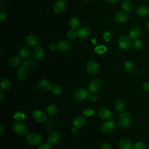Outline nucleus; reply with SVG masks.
Segmentation results:
<instances>
[{"instance_id":"nucleus-1","label":"nucleus","mask_w":149,"mask_h":149,"mask_svg":"<svg viewBox=\"0 0 149 149\" xmlns=\"http://www.w3.org/2000/svg\"><path fill=\"white\" fill-rule=\"evenodd\" d=\"M132 118L129 113L123 112L119 116L118 124L122 129H126L129 127L131 124Z\"/></svg>"},{"instance_id":"nucleus-2","label":"nucleus","mask_w":149,"mask_h":149,"mask_svg":"<svg viewBox=\"0 0 149 149\" xmlns=\"http://www.w3.org/2000/svg\"><path fill=\"white\" fill-rule=\"evenodd\" d=\"M27 143L31 146H38L42 141V137L40 134L37 133L33 132L28 134L26 136Z\"/></svg>"},{"instance_id":"nucleus-3","label":"nucleus","mask_w":149,"mask_h":149,"mask_svg":"<svg viewBox=\"0 0 149 149\" xmlns=\"http://www.w3.org/2000/svg\"><path fill=\"white\" fill-rule=\"evenodd\" d=\"M118 44L120 49L127 51L131 48L132 42L130 38L127 36H121L118 40Z\"/></svg>"},{"instance_id":"nucleus-4","label":"nucleus","mask_w":149,"mask_h":149,"mask_svg":"<svg viewBox=\"0 0 149 149\" xmlns=\"http://www.w3.org/2000/svg\"><path fill=\"white\" fill-rule=\"evenodd\" d=\"M89 95V91L86 88H80L77 89L73 94V98L76 101L83 102L85 101Z\"/></svg>"},{"instance_id":"nucleus-5","label":"nucleus","mask_w":149,"mask_h":149,"mask_svg":"<svg viewBox=\"0 0 149 149\" xmlns=\"http://www.w3.org/2000/svg\"><path fill=\"white\" fill-rule=\"evenodd\" d=\"M12 129L16 134L19 135H24L28 132L27 126L20 122L14 123L12 126Z\"/></svg>"},{"instance_id":"nucleus-6","label":"nucleus","mask_w":149,"mask_h":149,"mask_svg":"<svg viewBox=\"0 0 149 149\" xmlns=\"http://www.w3.org/2000/svg\"><path fill=\"white\" fill-rule=\"evenodd\" d=\"M101 86V81L98 78L93 79L88 84V91L92 94L97 93Z\"/></svg>"},{"instance_id":"nucleus-7","label":"nucleus","mask_w":149,"mask_h":149,"mask_svg":"<svg viewBox=\"0 0 149 149\" xmlns=\"http://www.w3.org/2000/svg\"><path fill=\"white\" fill-rule=\"evenodd\" d=\"M115 127V123L112 120H107L101 126V130L104 133L112 132Z\"/></svg>"},{"instance_id":"nucleus-8","label":"nucleus","mask_w":149,"mask_h":149,"mask_svg":"<svg viewBox=\"0 0 149 149\" xmlns=\"http://www.w3.org/2000/svg\"><path fill=\"white\" fill-rule=\"evenodd\" d=\"M32 116L35 120L40 123L45 122L47 119V115L44 112L38 109H36L33 111Z\"/></svg>"},{"instance_id":"nucleus-9","label":"nucleus","mask_w":149,"mask_h":149,"mask_svg":"<svg viewBox=\"0 0 149 149\" xmlns=\"http://www.w3.org/2000/svg\"><path fill=\"white\" fill-rule=\"evenodd\" d=\"M86 69L87 72L90 74L94 75L97 74V72H98V70H99L98 64L94 61H91L87 63Z\"/></svg>"},{"instance_id":"nucleus-10","label":"nucleus","mask_w":149,"mask_h":149,"mask_svg":"<svg viewBox=\"0 0 149 149\" xmlns=\"http://www.w3.org/2000/svg\"><path fill=\"white\" fill-rule=\"evenodd\" d=\"M98 114L103 120H109L112 117L111 112L106 107H101L98 111Z\"/></svg>"},{"instance_id":"nucleus-11","label":"nucleus","mask_w":149,"mask_h":149,"mask_svg":"<svg viewBox=\"0 0 149 149\" xmlns=\"http://www.w3.org/2000/svg\"><path fill=\"white\" fill-rule=\"evenodd\" d=\"M61 139V136L59 132H53L48 136L47 141L50 145H55L60 141Z\"/></svg>"},{"instance_id":"nucleus-12","label":"nucleus","mask_w":149,"mask_h":149,"mask_svg":"<svg viewBox=\"0 0 149 149\" xmlns=\"http://www.w3.org/2000/svg\"><path fill=\"white\" fill-rule=\"evenodd\" d=\"M38 88L41 91H47L50 90L51 87V84L48 80L42 79L38 81L37 84Z\"/></svg>"},{"instance_id":"nucleus-13","label":"nucleus","mask_w":149,"mask_h":149,"mask_svg":"<svg viewBox=\"0 0 149 149\" xmlns=\"http://www.w3.org/2000/svg\"><path fill=\"white\" fill-rule=\"evenodd\" d=\"M129 16L125 12H119L115 13L113 19L114 20L118 23H123L128 19Z\"/></svg>"},{"instance_id":"nucleus-14","label":"nucleus","mask_w":149,"mask_h":149,"mask_svg":"<svg viewBox=\"0 0 149 149\" xmlns=\"http://www.w3.org/2000/svg\"><path fill=\"white\" fill-rule=\"evenodd\" d=\"M66 8V3L62 0L57 1L54 5V11L56 14H60L63 12Z\"/></svg>"},{"instance_id":"nucleus-15","label":"nucleus","mask_w":149,"mask_h":149,"mask_svg":"<svg viewBox=\"0 0 149 149\" xmlns=\"http://www.w3.org/2000/svg\"><path fill=\"white\" fill-rule=\"evenodd\" d=\"M77 32L78 36L82 39H86L89 37L91 34L90 29L87 27H82L79 28Z\"/></svg>"},{"instance_id":"nucleus-16","label":"nucleus","mask_w":149,"mask_h":149,"mask_svg":"<svg viewBox=\"0 0 149 149\" xmlns=\"http://www.w3.org/2000/svg\"><path fill=\"white\" fill-rule=\"evenodd\" d=\"M44 55V52L42 48L40 45H37L33 52V58L36 60L40 61L42 59Z\"/></svg>"},{"instance_id":"nucleus-17","label":"nucleus","mask_w":149,"mask_h":149,"mask_svg":"<svg viewBox=\"0 0 149 149\" xmlns=\"http://www.w3.org/2000/svg\"><path fill=\"white\" fill-rule=\"evenodd\" d=\"M57 49L62 52H66L69 51L71 48L70 42L66 40H61L57 44Z\"/></svg>"},{"instance_id":"nucleus-18","label":"nucleus","mask_w":149,"mask_h":149,"mask_svg":"<svg viewBox=\"0 0 149 149\" xmlns=\"http://www.w3.org/2000/svg\"><path fill=\"white\" fill-rule=\"evenodd\" d=\"M16 77H17V79L20 81L24 80L27 77V68L22 66L19 67L17 70Z\"/></svg>"},{"instance_id":"nucleus-19","label":"nucleus","mask_w":149,"mask_h":149,"mask_svg":"<svg viewBox=\"0 0 149 149\" xmlns=\"http://www.w3.org/2000/svg\"><path fill=\"white\" fill-rule=\"evenodd\" d=\"M136 14L140 17L146 18L149 15V9L145 6H140L136 9Z\"/></svg>"},{"instance_id":"nucleus-20","label":"nucleus","mask_w":149,"mask_h":149,"mask_svg":"<svg viewBox=\"0 0 149 149\" xmlns=\"http://www.w3.org/2000/svg\"><path fill=\"white\" fill-rule=\"evenodd\" d=\"M119 149H132L133 146L129 140L126 138L121 139L119 141Z\"/></svg>"},{"instance_id":"nucleus-21","label":"nucleus","mask_w":149,"mask_h":149,"mask_svg":"<svg viewBox=\"0 0 149 149\" xmlns=\"http://www.w3.org/2000/svg\"><path fill=\"white\" fill-rule=\"evenodd\" d=\"M38 40L34 35H29L26 38V43L30 47L37 46Z\"/></svg>"},{"instance_id":"nucleus-22","label":"nucleus","mask_w":149,"mask_h":149,"mask_svg":"<svg viewBox=\"0 0 149 149\" xmlns=\"http://www.w3.org/2000/svg\"><path fill=\"white\" fill-rule=\"evenodd\" d=\"M86 121L83 117L81 116H78L74 118V119L73 120V125L74 127H76L77 128L82 127L85 125Z\"/></svg>"},{"instance_id":"nucleus-23","label":"nucleus","mask_w":149,"mask_h":149,"mask_svg":"<svg viewBox=\"0 0 149 149\" xmlns=\"http://www.w3.org/2000/svg\"><path fill=\"white\" fill-rule=\"evenodd\" d=\"M141 30L139 27H133L129 32V37L131 39H137L141 35Z\"/></svg>"},{"instance_id":"nucleus-24","label":"nucleus","mask_w":149,"mask_h":149,"mask_svg":"<svg viewBox=\"0 0 149 149\" xmlns=\"http://www.w3.org/2000/svg\"><path fill=\"white\" fill-rule=\"evenodd\" d=\"M30 50L27 47H22L19 51V55L23 59H28L30 56Z\"/></svg>"},{"instance_id":"nucleus-25","label":"nucleus","mask_w":149,"mask_h":149,"mask_svg":"<svg viewBox=\"0 0 149 149\" xmlns=\"http://www.w3.org/2000/svg\"><path fill=\"white\" fill-rule=\"evenodd\" d=\"M80 24V20L77 17H73L69 20V26L72 30L77 29Z\"/></svg>"},{"instance_id":"nucleus-26","label":"nucleus","mask_w":149,"mask_h":149,"mask_svg":"<svg viewBox=\"0 0 149 149\" xmlns=\"http://www.w3.org/2000/svg\"><path fill=\"white\" fill-rule=\"evenodd\" d=\"M122 8L125 12H130L132 9V3L130 0H123L122 2Z\"/></svg>"},{"instance_id":"nucleus-27","label":"nucleus","mask_w":149,"mask_h":149,"mask_svg":"<svg viewBox=\"0 0 149 149\" xmlns=\"http://www.w3.org/2000/svg\"><path fill=\"white\" fill-rule=\"evenodd\" d=\"M58 111L57 107L54 104H51L47 108V113L49 116H54Z\"/></svg>"},{"instance_id":"nucleus-28","label":"nucleus","mask_w":149,"mask_h":149,"mask_svg":"<svg viewBox=\"0 0 149 149\" xmlns=\"http://www.w3.org/2000/svg\"><path fill=\"white\" fill-rule=\"evenodd\" d=\"M11 86V81L9 79L7 78H3L2 79L1 81V88L4 90L6 91L8 90Z\"/></svg>"},{"instance_id":"nucleus-29","label":"nucleus","mask_w":149,"mask_h":149,"mask_svg":"<svg viewBox=\"0 0 149 149\" xmlns=\"http://www.w3.org/2000/svg\"><path fill=\"white\" fill-rule=\"evenodd\" d=\"M9 63L12 66H19L21 64V59L16 56H13L9 59Z\"/></svg>"},{"instance_id":"nucleus-30","label":"nucleus","mask_w":149,"mask_h":149,"mask_svg":"<svg viewBox=\"0 0 149 149\" xmlns=\"http://www.w3.org/2000/svg\"><path fill=\"white\" fill-rule=\"evenodd\" d=\"M114 108L116 111L119 112H123L125 109V106L124 103L120 100H117L114 104Z\"/></svg>"},{"instance_id":"nucleus-31","label":"nucleus","mask_w":149,"mask_h":149,"mask_svg":"<svg viewBox=\"0 0 149 149\" xmlns=\"http://www.w3.org/2000/svg\"><path fill=\"white\" fill-rule=\"evenodd\" d=\"M50 91L52 94L57 95L62 93V88L58 84H54L51 86Z\"/></svg>"},{"instance_id":"nucleus-32","label":"nucleus","mask_w":149,"mask_h":149,"mask_svg":"<svg viewBox=\"0 0 149 149\" xmlns=\"http://www.w3.org/2000/svg\"><path fill=\"white\" fill-rule=\"evenodd\" d=\"M13 118L17 120H24L26 119V116L25 114L21 111H16L13 113Z\"/></svg>"},{"instance_id":"nucleus-33","label":"nucleus","mask_w":149,"mask_h":149,"mask_svg":"<svg viewBox=\"0 0 149 149\" xmlns=\"http://www.w3.org/2000/svg\"><path fill=\"white\" fill-rule=\"evenodd\" d=\"M133 45L136 49H140L143 47V42L140 39H136L133 41Z\"/></svg>"},{"instance_id":"nucleus-34","label":"nucleus","mask_w":149,"mask_h":149,"mask_svg":"<svg viewBox=\"0 0 149 149\" xmlns=\"http://www.w3.org/2000/svg\"><path fill=\"white\" fill-rule=\"evenodd\" d=\"M124 68L128 72L132 71L134 69V64L132 61H127L124 64Z\"/></svg>"},{"instance_id":"nucleus-35","label":"nucleus","mask_w":149,"mask_h":149,"mask_svg":"<svg viewBox=\"0 0 149 149\" xmlns=\"http://www.w3.org/2000/svg\"><path fill=\"white\" fill-rule=\"evenodd\" d=\"M77 36V32H76L74 30L72 29L67 32V37L70 40L75 39Z\"/></svg>"},{"instance_id":"nucleus-36","label":"nucleus","mask_w":149,"mask_h":149,"mask_svg":"<svg viewBox=\"0 0 149 149\" xmlns=\"http://www.w3.org/2000/svg\"><path fill=\"white\" fill-rule=\"evenodd\" d=\"M132 149H146V146L143 142L138 141L133 146Z\"/></svg>"},{"instance_id":"nucleus-37","label":"nucleus","mask_w":149,"mask_h":149,"mask_svg":"<svg viewBox=\"0 0 149 149\" xmlns=\"http://www.w3.org/2000/svg\"><path fill=\"white\" fill-rule=\"evenodd\" d=\"M107 50L106 47L104 45H101L99 47H97L95 49V51L96 53L98 54H102L103 53H104Z\"/></svg>"},{"instance_id":"nucleus-38","label":"nucleus","mask_w":149,"mask_h":149,"mask_svg":"<svg viewBox=\"0 0 149 149\" xmlns=\"http://www.w3.org/2000/svg\"><path fill=\"white\" fill-rule=\"evenodd\" d=\"M83 115L86 116H91L94 115V111L93 109L89 108V109H85L83 112Z\"/></svg>"},{"instance_id":"nucleus-39","label":"nucleus","mask_w":149,"mask_h":149,"mask_svg":"<svg viewBox=\"0 0 149 149\" xmlns=\"http://www.w3.org/2000/svg\"><path fill=\"white\" fill-rule=\"evenodd\" d=\"M103 38H104V40L106 42H109V41L111 40V34L110 32L108 31H105L103 33Z\"/></svg>"},{"instance_id":"nucleus-40","label":"nucleus","mask_w":149,"mask_h":149,"mask_svg":"<svg viewBox=\"0 0 149 149\" xmlns=\"http://www.w3.org/2000/svg\"><path fill=\"white\" fill-rule=\"evenodd\" d=\"M37 149H52V147L49 143H43L40 145Z\"/></svg>"},{"instance_id":"nucleus-41","label":"nucleus","mask_w":149,"mask_h":149,"mask_svg":"<svg viewBox=\"0 0 149 149\" xmlns=\"http://www.w3.org/2000/svg\"><path fill=\"white\" fill-rule=\"evenodd\" d=\"M143 88L147 91H149V81H144L142 84Z\"/></svg>"},{"instance_id":"nucleus-42","label":"nucleus","mask_w":149,"mask_h":149,"mask_svg":"<svg viewBox=\"0 0 149 149\" xmlns=\"http://www.w3.org/2000/svg\"><path fill=\"white\" fill-rule=\"evenodd\" d=\"M88 98L90 101L93 102H96L97 101V97L95 95H94V94L89 95Z\"/></svg>"},{"instance_id":"nucleus-43","label":"nucleus","mask_w":149,"mask_h":149,"mask_svg":"<svg viewBox=\"0 0 149 149\" xmlns=\"http://www.w3.org/2000/svg\"><path fill=\"white\" fill-rule=\"evenodd\" d=\"M100 149H112V148L109 144H108L107 143H104L101 145Z\"/></svg>"},{"instance_id":"nucleus-44","label":"nucleus","mask_w":149,"mask_h":149,"mask_svg":"<svg viewBox=\"0 0 149 149\" xmlns=\"http://www.w3.org/2000/svg\"><path fill=\"white\" fill-rule=\"evenodd\" d=\"M5 19H6V15H5V13L1 11L0 12V21L1 22H3Z\"/></svg>"},{"instance_id":"nucleus-45","label":"nucleus","mask_w":149,"mask_h":149,"mask_svg":"<svg viewBox=\"0 0 149 149\" xmlns=\"http://www.w3.org/2000/svg\"><path fill=\"white\" fill-rule=\"evenodd\" d=\"M57 48V45L54 44H51L49 45V49L51 51H55Z\"/></svg>"},{"instance_id":"nucleus-46","label":"nucleus","mask_w":149,"mask_h":149,"mask_svg":"<svg viewBox=\"0 0 149 149\" xmlns=\"http://www.w3.org/2000/svg\"><path fill=\"white\" fill-rule=\"evenodd\" d=\"M5 132V127L2 124L0 125V134L2 135Z\"/></svg>"},{"instance_id":"nucleus-47","label":"nucleus","mask_w":149,"mask_h":149,"mask_svg":"<svg viewBox=\"0 0 149 149\" xmlns=\"http://www.w3.org/2000/svg\"><path fill=\"white\" fill-rule=\"evenodd\" d=\"M3 97H4V93H3V91L1 90H0V101H2L3 99Z\"/></svg>"},{"instance_id":"nucleus-48","label":"nucleus","mask_w":149,"mask_h":149,"mask_svg":"<svg viewBox=\"0 0 149 149\" xmlns=\"http://www.w3.org/2000/svg\"><path fill=\"white\" fill-rule=\"evenodd\" d=\"M72 133H73V134H76V133L78 132V128L74 126V127L72 129Z\"/></svg>"},{"instance_id":"nucleus-49","label":"nucleus","mask_w":149,"mask_h":149,"mask_svg":"<svg viewBox=\"0 0 149 149\" xmlns=\"http://www.w3.org/2000/svg\"><path fill=\"white\" fill-rule=\"evenodd\" d=\"M28 66H29V62H28V61H24V62H23V63H22V66H23V67H24V68H27V67H28Z\"/></svg>"},{"instance_id":"nucleus-50","label":"nucleus","mask_w":149,"mask_h":149,"mask_svg":"<svg viewBox=\"0 0 149 149\" xmlns=\"http://www.w3.org/2000/svg\"><path fill=\"white\" fill-rule=\"evenodd\" d=\"M106 1L110 3H115L118 2L119 0H106Z\"/></svg>"},{"instance_id":"nucleus-51","label":"nucleus","mask_w":149,"mask_h":149,"mask_svg":"<svg viewBox=\"0 0 149 149\" xmlns=\"http://www.w3.org/2000/svg\"><path fill=\"white\" fill-rule=\"evenodd\" d=\"M146 27H147V30H148V32H149V20H148V22H147Z\"/></svg>"},{"instance_id":"nucleus-52","label":"nucleus","mask_w":149,"mask_h":149,"mask_svg":"<svg viewBox=\"0 0 149 149\" xmlns=\"http://www.w3.org/2000/svg\"><path fill=\"white\" fill-rule=\"evenodd\" d=\"M83 1H88L90 0H83Z\"/></svg>"},{"instance_id":"nucleus-53","label":"nucleus","mask_w":149,"mask_h":149,"mask_svg":"<svg viewBox=\"0 0 149 149\" xmlns=\"http://www.w3.org/2000/svg\"><path fill=\"white\" fill-rule=\"evenodd\" d=\"M148 9H149V4H148Z\"/></svg>"}]
</instances>
